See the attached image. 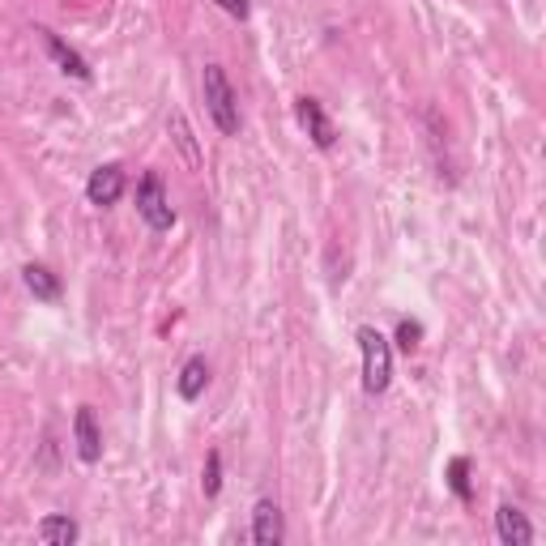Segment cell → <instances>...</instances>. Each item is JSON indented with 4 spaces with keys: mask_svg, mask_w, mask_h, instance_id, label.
<instances>
[{
    "mask_svg": "<svg viewBox=\"0 0 546 546\" xmlns=\"http://www.w3.org/2000/svg\"><path fill=\"white\" fill-rule=\"evenodd\" d=\"M22 282H26V291L35 295V299H43V303H56L60 299V278L47 265H35L30 261L26 269H22Z\"/></svg>",
    "mask_w": 546,
    "mask_h": 546,
    "instance_id": "cell-11",
    "label": "cell"
},
{
    "mask_svg": "<svg viewBox=\"0 0 546 546\" xmlns=\"http://www.w3.org/2000/svg\"><path fill=\"white\" fill-rule=\"evenodd\" d=\"M201 94H205V111H210V120L218 124V133H227L235 137L239 133V99H235V90H231V77L222 64H205V73H201Z\"/></svg>",
    "mask_w": 546,
    "mask_h": 546,
    "instance_id": "cell-2",
    "label": "cell"
},
{
    "mask_svg": "<svg viewBox=\"0 0 546 546\" xmlns=\"http://www.w3.org/2000/svg\"><path fill=\"white\" fill-rule=\"evenodd\" d=\"M495 534H500L504 546H529V542H534V525L525 521L521 508L500 504V512H495Z\"/></svg>",
    "mask_w": 546,
    "mask_h": 546,
    "instance_id": "cell-9",
    "label": "cell"
},
{
    "mask_svg": "<svg viewBox=\"0 0 546 546\" xmlns=\"http://www.w3.org/2000/svg\"><path fill=\"white\" fill-rule=\"evenodd\" d=\"M419 342H423V325H419V320H401V325H397V350H401V355H414Z\"/></svg>",
    "mask_w": 546,
    "mask_h": 546,
    "instance_id": "cell-16",
    "label": "cell"
},
{
    "mask_svg": "<svg viewBox=\"0 0 546 546\" xmlns=\"http://www.w3.org/2000/svg\"><path fill=\"white\" fill-rule=\"evenodd\" d=\"M35 538L47 542V546H73L77 538H82V529H77L73 517H43L35 525Z\"/></svg>",
    "mask_w": 546,
    "mask_h": 546,
    "instance_id": "cell-12",
    "label": "cell"
},
{
    "mask_svg": "<svg viewBox=\"0 0 546 546\" xmlns=\"http://www.w3.org/2000/svg\"><path fill=\"white\" fill-rule=\"evenodd\" d=\"M218 9H222V13H231L235 22H244V18H248V0H218Z\"/></svg>",
    "mask_w": 546,
    "mask_h": 546,
    "instance_id": "cell-17",
    "label": "cell"
},
{
    "mask_svg": "<svg viewBox=\"0 0 546 546\" xmlns=\"http://www.w3.org/2000/svg\"><path fill=\"white\" fill-rule=\"evenodd\" d=\"M137 214L146 218L150 231H171L175 227V205H171L167 188L154 171H146L141 175V184H137Z\"/></svg>",
    "mask_w": 546,
    "mask_h": 546,
    "instance_id": "cell-3",
    "label": "cell"
},
{
    "mask_svg": "<svg viewBox=\"0 0 546 546\" xmlns=\"http://www.w3.org/2000/svg\"><path fill=\"white\" fill-rule=\"evenodd\" d=\"M171 133H175V146L184 150V158H188V167H201V154H197V141H192V128H188V120L175 111L171 116Z\"/></svg>",
    "mask_w": 546,
    "mask_h": 546,
    "instance_id": "cell-14",
    "label": "cell"
},
{
    "mask_svg": "<svg viewBox=\"0 0 546 546\" xmlns=\"http://www.w3.org/2000/svg\"><path fill=\"white\" fill-rule=\"evenodd\" d=\"M286 525H282V508L273 500H261L252 508V542L256 546H282Z\"/></svg>",
    "mask_w": 546,
    "mask_h": 546,
    "instance_id": "cell-8",
    "label": "cell"
},
{
    "mask_svg": "<svg viewBox=\"0 0 546 546\" xmlns=\"http://www.w3.org/2000/svg\"><path fill=\"white\" fill-rule=\"evenodd\" d=\"M124 188H128V180H124V171L116 167V163H107V167H94L90 171V180H86V197H90V205H116L120 197H124Z\"/></svg>",
    "mask_w": 546,
    "mask_h": 546,
    "instance_id": "cell-6",
    "label": "cell"
},
{
    "mask_svg": "<svg viewBox=\"0 0 546 546\" xmlns=\"http://www.w3.org/2000/svg\"><path fill=\"white\" fill-rule=\"evenodd\" d=\"M73 444H77V457H82L86 465H94L103 457V431H99V423H94L90 406H77V414H73Z\"/></svg>",
    "mask_w": 546,
    "mask_h": 546,
    "instance_id": "cell-7",
    "label": "cell"
},
{
    "mask_svg": "<svg viewBox=\"0 0 546 546\" xmlns=\"http://www.w3.org/2000/svg\"><path fill=\"white\" fill-rule=\"evenodd\" d=\"M35 35L43 39V47H47V56H52L56 64H60V73L64 77H73V82H90V64H86V56L77 52V47H69L60 35H52V30H35Z\"/></svg>",
    "mask_w": 546,
    "mask_h": 546,
    "instance_id": "cell-4",
    "label": "cell"
},
{
    "mask_svg": "<svg viewBox=\"0 0 546 546\" xmlns=\"http://www.w3.org/2000/svg\"><path fill=\"white\" fill-rule=\"evenodd\" d=\"M295 111H299V124H303V133L312 137V146H316V150H333V141H337V128H333V120L325 116V107H320V99H308V94H303Z\"/></svg>",
    "mask_w": 546,
    "mask_h": 546,
    "instance_id": "cell-5",
    "label": "cell"
},
{
    "mask_svg": "<svg viewBox=\"0 0 546 546\" xmlns=\"http://www.w3.org/2000/svg\"><path fill=\"white\" fill-rule=\"evenodd\" d=\"M175 389H180L184 401H197L205 389H210V363L201 355H192L184 367H180V380H175Z\"/></svg>",
    "mask_w": 546,
    "mask_h": 546,
    "instance_id": "cell-10",
    "label": "cell"
},
{
    "mask_svg": "<svg viewBox=\"0 0 546 546\" xmlns=\"http://www.w3.org/2000/svg\"><path fill=\"white\" fill-rule=\"evenodd\" d=\"M448 491H453L461 504H470V500H474V487H470V461H465V457H453V461H448Z\"/></svg>",
    "mask_w": 546,
    "mask_h": 546,
    "instance_id": "cell-13",
    "label": "cell"
},
{
    "mask_svg": "<svg viewBox=\"0 0 546 546\" xmlns=\"http://www.w3.org/2000/svg\"><path fill=\"white\" fill-rule=\"evenodd\" d=\"M359 355H363V393L380 397L393 384V342L376 325H359Z\"/></svg>",
    "mask_w": 546,
    "mask_h": 546,
    "instance_id": "cell-1",
    "label": "cell"
},
{
    "mask_svg": "<svg viewBox=\"0 0 546 546\" xmlns=\"http://www.w3.org/2000/svg\"><path fill=\"white\" fill-rule=\"evenodd\" d=\"M201 491L210 495V500H214V495L222 491V453H218V448H210V457H205V470H201Z\"/></svg>",
    "mask_w": 546,
    "mask_h": 546,
    "instance_id": "cell-15",
    "label": "cell"
}]
</instances>
